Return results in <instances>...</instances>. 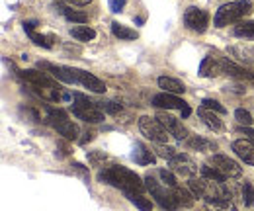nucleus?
<instances>
[{"mask_svg":"<svg viewBox=\"0 0 254 211\" xmlns=\"http://www.w3.org/2000/svg\"><path fill=\"white\" fill-rule=\"evenodd\" d=\"M239 131L245 133V135H249V141H253L254 143V129H251V127H241Z\"/></svg>","mask_w":254,"mask_h":211,"instance_id":"obj_38","label":"nucleus"},{"mask_svg":"<svg viewBox=\"0 0 254 211\" xmlns=\"http://www.w3.org/2000/svg\"><path fill=\"white\" fill-rule=\"evenodd\" d=\"M98 180L120 188L124 194H143L147 188L145 182H141V178L126 166H108V168L100 170Z\"/></svg>","mask_w":254,"mask_h":211,"instance_id":"obj_1","label":"nucleus"},{"mask_svg":"<svg viewBox=\"0 0 254 211\" xmlns=\"http://www.w3.org/2000/svg\"><path fill=\"white\" fill-rule=\"evenodd\" d=\"M33 22H26L24 24V30H26V33H28V37L32 39L35 45H39V47H45V49H51L53 47V35H43V33H35L33 31Z\"/></svg>","mask_w":254,"mask_h":211,"instance_id":"obj_18","label":"nucleus"},{"mask_svg":"<svg viewBox=\"0 0 254 211\" xmlns=\"http://www.w3.org/2000/svg\"><path fill=\"white\" fill-rule=\"evenodd\" d=\"M70 35L76 39V41H92L96 37V31L88 26H76L70 30Z\"/></svg>","mask_w":254,"mask_h":211,"instance_id":"obj_24","label":"nucleus"},{"mask_svg":"<svg viewBox=\"0 0 254 211\" xmlns=\"http://www.w3.org/2000/svg\"><path fill=\"white\" fill-rule=\"evenodd\" d=\"M59 2H64L66 6H78V8H82V6H88L92 0H59Z\"/></svg>","mask_w":254,"mask_h":211,"instance_id":"obj_36","label":"nucleus"},{"mask_svg":"<svg viewBox=\"0 0 254 211\" xmlns=\"http://www.w3.org/2000/svg\"><path fill=\"white\" fill-rule=\"evenodd\" d=\"M124 6H126V0H110V10L112 12H122L124 10Z\"/></svg>","mask_w":254,"mask_h":211,"instance_id":"obj_35","label":"nucleus"},{"mask_svg":"<svg viewBox=\"0 0 254 211\" xmlns=\"http://www.w3.org/2000/svg\"><path fill=\"white\" fill-rule=\"evenodd\" d=\"M201 108H207V110H211V112H217V114H225L227 110H225V106H221L217 100H213V98H205L203 102H201Z\"/></svg>","mask_w":254,"mask_h":211,"instance_id":"obj_29","label":"nucleus"},{"mask_svg":"<svg viewBox=\"0 0 254 211\" xmlns=\"http://www.w3.org/2000/svg\"><path fill=\"white\" fill-rule=\"evenodd\" d=\"M157 154H159V156H164V158H168V160H172L178 152H176V149H172V147H168V145H159V147H157Z\"/></svg>","mask_w":254,"mask_h":211,"instance_id":"obj_31","label":"nucleus"},{"mask_svg":"<svg viewBox=\"0 0 254 211\" xmlns=\"http://www.w3.org/2000/svg\"><path fill=\"white\" fill-rule=\"evenodd\" d=\"M221 72H225V59H219V57H205L199 67V74L205 78H213Z\"/></svg>","mask_w":254,"mask_h":211,"instance_id":"obj_14","label":"nucleus"},{"mask_svg":"<svg viewBox=\"0 0 254 211\" xmlns=\"http://www.w3.org/2000/svg\"><path fill=\"white\" fill-rule=\"evenodd\" d=\"M186 141H188V147H190V149H195V151H199V152H209V151H213V149H217V145H215L213 141L203 139V137H197V135H190Z\"/></svg>","mask_w":254,"mask_h":211,"instance_id":"obj_21","label":"nucleus"},{"mask_svg":"<svg viewBox=\"0 0 254 211\" xmlns=\"http://www.w3.org/2000/svg\"><path fill=\"white\" fill-rule=\"evenodd\" d=\"M159 176L160 180L164 182V186H170V188H176V176L170 172V170H164V168H160L159 170Z\"/></svg>","mask_w":254,"mask_h":211,"instance_id":"obj_30","label":"nucleus"},{"mask_svg":"<svg viewBox=\"0 0 254 211\" xmlns=\"http://www.w3.org/2000/svg\"><path fill=\"white\" fill-rule=\"evenodd\" d=\"M233 33L237 37H245V39H254V20L253 22H243L239 26H235Z\"/></svg>","mask_w":254,"mask_h":211,"instance_id":"obj_27","label":"nucleus"},{"mask_svg":"<svg viewBox=\"0 0 254 211\" xmlns=\"http://www.w3.org/2000/svg\"><path fill=\"white\" fill-rule=\"evenodd\" d=\"M100 108L104 112H110V114H120L122 112V104H118V102H104V104H100Z\"/></svg>","mask_w":254,"mask_h":211,"instance_id":"obj_34","label":"nucleus"},{"mask_svg":"<svg viewBox=\"0 0 254 211\" xmlns=\"http://www.w3.org/2000/svg\"><path fill=\"white\" fill-rule=\"evenodd\" d=\"M170 166H172L174 172H178L180 176H188V178H193V174L197 172V164L191 160L188 154H176L170 160Z\"/></svg>","mask_w":254,"mask_h":211,"instance_id":"obj_12","label":"nucleus"},{"mask_svg":"<svg viewBox=\"0 0 254 211\" xmlns=\"http://www.w3.org/2000/svg\"><path fill=\"white\" fill-rule=\"evenodd\" d=\"M197 116L201 118V121H203L213 133H223V131H225V123L219 120L217 112H211V110H207V108H199V110H197Z\"/></svg>","mask_w":254,"mask_h":211,"instance_id":"obj_16","label":"nucleus"},{"mask_svg":"<svg viewBox=\"0 0 254 211\" xmlns=\"http://www.w3.org/2000/svg\"><path fill=\"white\" fill-rule=\"evenodd\" d=\"M72 170H76L84 180H88V170L82 166V164H78V162H72Z\"/></svg>","mask_w":254,"mask_h":211,"instance_id":"obj_37","label":"nucleus"},{"mask_svg":"<svg viewBox=\"0 0 254 211\" xmlns=\"http://www.w3.org/2000/svg\"><path fill=\"white\" fill-rule=\"evenodd\" d=\"M233 151H235V154H237L243 162H247V164L254 166V143L253 141L239 139V141L233 143Z\"/></svg>","mask_w":254,"mask_h":211,"instance_id":"obj_15","label":"nucleus"},{"mask_svg":"<svg viewBox=\"0 0 254 211\" xmlns=\"http://www.w3.org/2000/svg\"><path fill=\"white\" fill-rule=\"evenodd\" d=\"M157 120L164 125V129L172 135V137H176L178 141H182V139H188L190 137V133H188V129L180 123V121L176 120V118H172L170 114H166V112H159L157 114Z\"/></svg>","mask_w":254,"mask_h":211,"instance_id":"obj_10","label":"nucleus"},{"mask_svg":"<svg viewBox=\"0 0 254 211\" xmlns=\"http://www.w3.org/2000/svg\"><path fill=\"white\" fill-rule=\"evenodd\" d=\"M126 198L131 204H135V208H139L141 211H153L151 200H147L143 194H126Z\"/></svg>","mask_w":254,"mask_h":211,"instance_id":"obj_25","label":"nucleus"},{"mask_svg":"<svg viewBox=\"0 0 254 211\" xmlns=\"http://www.w3.org/2000/svg\"><path fill=\"white\" fill-rule=\"evenodd\" d=\"M235 118H237V121H239V123H245L247 127L253 123V116H251L247 110H243V108H239V110L235 112Z\"/></svg>","mask_w":254,"mask_h":211,"instance_id":"obj_32","label":"nucleus"},{"mask_svg":"<svg viewBox=\"0 0 254 211\" xmlns=\"http://www.w3.org/2000/svg\"><path fill=\"white\" fill-rule=\"evenodd\" d=\"M251 12H253V2L233 0V2H227V4L219 6V10L215 12V18H213V24H215V28H225V26L235 24L241 18L249 16Z\"/></svg>","mask_w":254,"mask_h":211,"instance_id":"obj_3","label":"nucleus"},{"mask_svg":"<svg viewBox=\"0 0 254 211\" xmlns=\"http://www.w3.org/2000/svg\"><path fill=\"white\" fill-rule=\"evenodd\" d=\"M153 106L155 108H164V110H186L188 104L178 98L176 94H168V92H160L157 96H153Z\"/></svg>","mask_w":254,"mask_h":211,"instance_id":"obj_11","label":"nucleus"},{"mask_svg":"<svg viewBox=\"0 0 254 211\" xmlns=\"http://www.w3.org/2000/svg\"><path fill=\"white\" fill-rule=\"evenodd\" d=\"M172 192H174V196H176V200H178V206H182V208H191V206H193V198H195V196H190V192H188L186 188L176 186Z\"/></svg>","mask_w":254,"mask_h":211,"instance_id":"obj_26","label":"nucleus"},{"mask_svg":"<svg viewBox=\"0 0 254 211\" xmlns=\"http://www.w3.org/2000/svg\"><path fill=\"white\" fill-rule=\"evenodd\" d=\"M47 123L59 133L64 139H76L78 137V127L68 120V116L63 110H55V108H47Z\"/></svg>","mask_w":254,"mask_h":211,"instance_id":"obj_6","label":"nucleus"},{"mask_svg":"<svg viewBox=\"0 0 254 211\" xmlns=\"http://www.w3.org/2000/svg\"><path fill=\"white\" fill-rule=\"evenodd\" d=\"M112 33H114L118 39H122V41L137 39V31L131 30V28H127V26H124V24H120V22H114V24H112Z\"/></svg>","mask_w":254,"mask_h":211,"instance_id":"obj_22","label":"nucleus"},{"mask_svg":"<svg viewBox=\"0 0 254 211\" xmlns=\"http://www.w3.org/2000/svg\"><path fill=\"white\" fill-rule=\"evenodd\" d=\"M59 10H61V14H63L68 22H78V24H86V22H88V16H86L84 12L72 10V6L63 4V6H59Z\"/></svg>","mask_w":254,"mask_h":211,"instance_id":"obj_23","label":"nucleus"},{"mask_svg":"<svg viewBox=\"0 0 254 211\" xmlns=\"http://www.w3.org/2000/svg\"><path fill=\"white\" fill-rule=\"evenodd\" d=\"M131 156H133V160H135L137 164H141V166H147V164H153V162H155V154L149 151L145 145H141V143H135Z\"/></svg>","mask_w":254,"mask_h":211,"instance_id":"obj_20","label":"nucleus"},{"mask_svg":"<svg viewBox=\"0 0 254 211\" xmlns=\"http://www.w3.org/2000/svg\"><path fill=\"white\" fill-rule=\"evenodd\" d=\"M43 67L47 70H51V74L59 80H63L66 84H76V76H74V69H68V67H61V65H49V63H43Z\"/></svg>","mask_w":254,"mask_h":211,"instance_id":"obj_17","label":"nucleus"},{"mask_svg":"<svg viewBox=\"0 0 254 211\" xmlns=\"http://www.w3.org/2000/svg\"><path fill=\"white\" fill-rule=\"evenodd\" d=\"M209 162H211V166H215L221 172L225 178H241L243 176V168L239 166V162L229 158L227 154H213L209 158Z\"/></svg>","mask_w":254,"mask_h":211,"instance_id":"obj_9","label":"nucleus"},{"mask_svg":"<svg viewBox=\"0 0 254 211\" xmlns=\"http://www.w3.org/2000/svg\"><path fill=\"white\" fill-rule=\"evenodd\" d=\"M159 86L162 88L164 92H168V94H184L186 92V86H184V82H180L178 78H172V76H159Z\"/></svg>","mask_w":254,"mask_h":211,"instance_id":"obj_19","label":"nucleus"},{"mask_svg":"<svg viewBox=\"0 0 254 211\" xmlns=\"http://www.w3.org/2000/svg\"><path fill=\"white\" fill-rule=\"evenodd\" d=\"M188 186H190L191 194L195 198H203L211 206L227 208L231 204V192L225 188L223 182L209 180V178L201 176V178H190Z\"/></svg>","mask_w":254,"mask_h":211,"instance_id":"obj_2","label":"nucleus"},{"mask_svg":"<svg viewBox=\"0 0 254 211\" xmlns=\"http://www.w3.org/2000/svg\"><path fill=\"white\" fill-rule=\"evenodd\" d=\"M139 129L147 139H151V141H155L159 145H164L168 141V135H170L157 118H149V116H141L139 118Z\"/></svg>","mask_w":254,"mask_h":211,"instance_id":"obj_7","label":"nucleus"},{"mask_svg":"<svg viewBox=\"0 0 254 211\" xmlns=\"http://www.w3.org/2000/svg\"><path fill=\"white\" fill-rule=\"evenodd\" d=\"M74 76H76L78 84H82L84 88H88L90 92H96V94H104V92H106V84H104V80H100V78L94 76L92 72H86V70L74 69Z\"/></svg>","mask_w":254,"mask_h":211,"instance_id":"obj_13","label":"nucleus"},{"mask_svg":"<svg viewBox=\"0 0 254 211\" xmlns=\"http://www.w3.org/2000/svg\"><path fill=\"white\" fill-rule=\"evenodd\" d=\"M243 196H245L247 206H254V190L249 182H245V186H243Z\"/></svg>","mask_w":254,"mask_h":211,"instance_id":"obj_33","label":"nucleus"},{"mask_svg":"<svg viewBox=\"0 0 254 211\" xmlns=\"http://www.w3.org/2000/svg\"><path fill=\"white\" fill-rule=\"evenodd\" d=\"M145 186H147V190L151 192V196L155 198V202L159 204L162 210L174 211L180 208V206H178V200H176V196H174V192L166 190V186H160L159 182L155 180L151 174L145 176Z\"/></svg>","mask_w":254,"mask_h":211,"instance_id":"obj_5","label":"nucleus"},{"mask_svg":"<svg viewBox=\"0 0 254 211\" xmlns=\"http://www.w3.org/2000/svg\"><path fill=\"white\" fill-rule=\"evenodd\" d=\"M201 176H205V178H209V180H215V182H225L227 178L223 176L221 172L215 168V166H209V164H203L201 166Z\"/></svg>","mask_w":254,"mask_h":211,"instance_id":"obj_28","label":"nucleus"},{"mask_svg":"<svg viewBox=\"0 0 254 211\" xmlns=\"http://www.w3.org/2000/svg\"><path fill=\"white\" fill-rule=\"evenodd\" d=\"M72 114L78 118V120L82 121H88V123H100V121H104V110L94 104V102H90L86 96H82V94H74V104H72Z\"/></svg>","mask_w":254,"mask_h":211,"instance_id":"obj_4","label":"nucleus"},{"mask_svg":"<svg viewBox=\"0 0 254 211\" xmlns=\"http://www.w3.org/2000/svg\"><path fill=\"white\" fill-rule=\"evenodd\" d=\"M207 24H209V14L197 6H190L186 8L184 12V26L191 31H197V33H203L207 30Z\"/></svg>","mask_w":254,"mask_h":211,"instance_id":"obj_8","label":"nucleus"}]
</instances>
